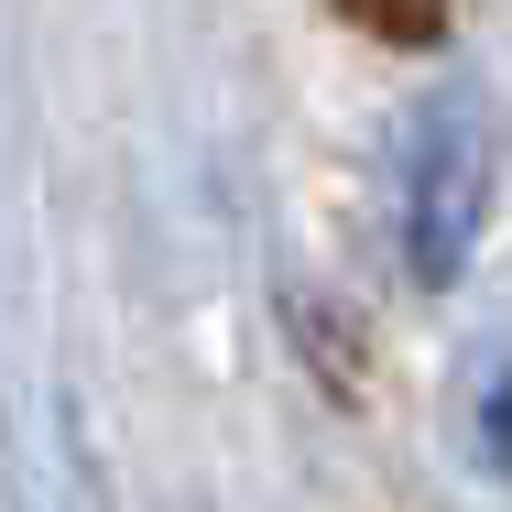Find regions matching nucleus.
Here are the masks:
<instances>
[{
  "instance_id": "obj_1",
  "label": "nucleus",
  "mask_w": 512,
  "mask_h": 512,
  "mask_svg": "<svg viewBox=\"0 0 512 512\" xmlns=\"http://www.w3.org/2000/svg\"><path fill=\"white\" fill-rule=\"evenodd\" d=\"M469 229H480V142L447 120L414 153V273H458Z\"/></svg>"
},
{
  "instance_id": "obj_2",
  "label": "nucleus",
  "mask_w": 512,
  "mask_h": 512,
  "mask_svg": "<svg viewBox=\"0 0 512 512\" xmlns=\"http://www.w3.org/2000/svg\"><path fill=\"white\" fill-rule=\"evenodd\" d=\"M338 22H360L371 44H436L447 33V0H327Z\"/></svg>"
}]
</instances>
